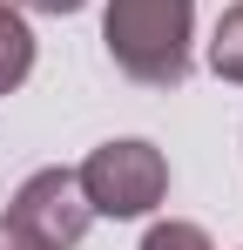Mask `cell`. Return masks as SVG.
Masks as SVG:
<instances>
[{"label": "cell", "instance_id": "52a82bcc", "mask_svg": "<svg viewBox=\"0 0 243 250\" xmlns=\"http://www.w3.org/2000/svg\"><path fill=\"white\" fill-rule=\"evenodd\" d=\"M7 7H27V14H75L88 0H7Z\"/></svg>", "mask_w": 243, "mask_h": 250}, {"label": "cell", "instance_id": "ba28073f", "mask_svg": "<svg viewBox=\"0 0 243 250\" xmlns=\"http://www.w3.org/2000/svg\"><path fill=\"white\" fill-rule=\"evenodd\" d=\"M0 250H40V244L20 230V223H7V216H0Z\"/></svg>", "mask_w": 243, "mask_h": 250}, {"label": "cell", "instance_id": "7a4b0ae2", "mask_svg": "<svg viewBox=\"0 0 243 250\" xmlns=\"http://www.w3.org/2000/svg\"><path fill=\"white\" fill-rule=\"evenodd\" d=\"M75 176H81L88 209H95V216H115V223L149 216V209L169 196V163H162V149H156V142H135V135L101 142Z\"/></svg>", "mask_w": 243, "mask_h": 250}, {"label": "cell", "instance_id": "6da1fadb", "mask_svg": "<svg viewBox=\"0 0 243 250\" xmlns=\"http://www.w3.org/2000/svg\"><path fill=\"white\" fill-rule=\"evenodd\" d=\"M189 27L196 0H108L101 14L108 61L142 88H176L189 75Z\"/></svg>", "mask_w": 243, "mask_h": 250}, {"label": "cell", "instance_id": "8992f818", "mask_svg": "<svg viewBox=\"0 0 243 250\" xmlns=\"http://www.w3.org/2000/svg\"><path fill=\"white\" fill-rule=\"evenodd\" d=\"M142 250H216V244H209L202 223H176V216H169V223H156V230L142 237Z\"/></svg>", "mask_w": 243, "mask_h": 250}, {"label": "cell", "instance_id": "277c9868", "mask_svg": "<svg viewBox=\"0 0 243 250\" xmlns=\"http://www.w3.org/2000/svg\"><path fill=\"white\" fill-rule=\"evenodd\" d=\"M27 75H34V34L20 21V7L0 0V95H14Z\"/></svg>", "mask_w": 243, "mask_h": 250}, {"label": "cell", "instance_id": "5b68a950", "mask_svg": "<svg viewBox=\"0 0 243 250\" xmlns=\"http://www.w3.org/2000/svg\"><path fill=\"white\" fill-rule=\"evenodd\" d=\"M209 68L223 75V82H237L243 88V0L216 21V34H209Z\"/></svg>", "mask_w": 243, "mask_h": 250}, {"label": "cell", "instance_id": "3957f363", "mask_svg": "<svg viewBox=\"0 0 243 250\" xmlns=\"http://www.w3.org/2000/svg\"><path fill=\"white\" fill-rule=\"evenodd\" d=\"M7 223H20L40 250H75L81 237H88V223H95V209H88V196H81L75 169H34V176L14 189Z\"/></svg>", "mask_w": 243, "mask_h": 250}]
</instances>
